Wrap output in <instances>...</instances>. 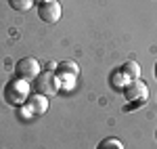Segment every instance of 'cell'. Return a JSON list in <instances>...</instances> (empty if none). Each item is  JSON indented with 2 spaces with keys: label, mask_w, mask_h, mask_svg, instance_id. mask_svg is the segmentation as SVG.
Returning a JSON list of instances; mask_svg holds the SVG:
<instances>
[{
  "label": "cell",
  "mask_w": 157,
  "mask_h": 149,
  "mask_svg": "<svg viewBox=\"0 0 157 149\" xmlns=\"http://www.w3.org/2000/svg\"><path fill=\"white\" fill-rule=\"evenodd\" d=\"M27 107L32 109V113H36V116H40V113H46V109H48V99L44 97V95H32L29 99H27Z\"/></svg>",
  "instance_id": "cell-6"
},
{
  "label": "cell",
  "mask_w": 157,
  "mask_h": 149,
  "mask_svg": "<svg viewBox=\"0 0 157 149\" xmlns=\"http://www.w3.org/2000/svg\"><path fill=\"white\" fill-rule=\"evenodd\" d=\"M121 72L124 76L128 78V80H138V76H140V67H138V63L136 61H126L121 65Z\"/></svg>",
  "instance_id": "cell-8"
},
{
  "label": "cell",
  "mask_w": 157,
  "mask_h": 149,
  "mask_svg": "<svg viewBox=\"0 0 157 149\" xmlns=\"http://www.w3.org/2000/svg\"><path fill=\"white\" fill-rule=\"evenodd\" d=\"M32 2L34 0H9V4H11L15 11H27L32 6Z\"/></svg>",
  "instance_id": "cell-11"
},
{
  "label": "cell",
  "mask_w": 157,
  "mask_h": 149,
  "mask_svg": "<svg viewBox=\"0 0 157 149\" xmlns=\"http://www.w3.org/2000/svg\"><path fill=\"white\" fill-rule=\"evenodd\" d=\"M124 97L130 101V103H136V101H147L149 97V88L143 80H130L126 86H124Z\"/></svg>",
  "instance_id": "cell-5"
},
{
  "label": "cell",
  "mask_w": 157,
  "mask_h": 149,
  "mask_svg": "<svg viewBox=\"0 0 157 149\" xmlns=\"http://www.w3.org/2000/svg\"><path fill=\"white\" fill-rule=\"evenodd\" d=\"M42 2H44V0H42Z\"/></svg>",
  "instance_id": "cell-14"
},
{
  "label": "cell",
  "mask_w": 157,
  "mask_h": 149,
  "mask_svg": "<svg viewBox=\"0 0 157 149\" xmlns=\"http://www.w3.org/2000/svg\"><path fill=\"white\" fill-rule=\"evenodd\" d=\"M38 17L48 25L57 23L61 19V4L55 2V0H44V2H40V6H38Z\"/></svg>",
  "instance_id": "cell-4"
},
{
  "label": "cell",
  "mask_w": 157,
  "mask_h": 149,
  "mask_svg": "<svg viewBox=\"0 0 157 149\" xmlns=\"http://www.w3.org/2000/svg\"><path fill=\"white\" fill-rule=\"evenodd\" d=\"M32 84H34V92L44 95V97H52L59 92V76L52 72H44V74H38Z\"/></svg>",
  "instance_id": "cell-2"
},
{
  "label": "cell",
  "mask_w": 157,
  "mask_h": 149,
  "mask_svg": "<svg viewBox=\"0 0 157 149\" xmlns=\"http://www.w3.org/2000/svg\"><path fill=\"white\" fill-rule=\"evenodd\" d=\"M15 74L19 80H25V82H34V78L40 74V65L34 57H23L19 59L17 65H15Z\"/></svg>",
  "instance_id": "cell-3"
},
{
  "label": "cell",
  "mask_w": 157,
  "mask_h": 149,
  "mask_svg": "<svg viewBox=\"0 0 157 149\" xmlns=\"http://www.w3.org/2000/svg\"><path fill=\"white\" fill-rule=\"evenodd\" d=\"M29 99V86H27V82L25 80H19V78H15V80H9L6 82V86H4V101L9 103V105H21L25 101Z\"/></svg>",
  "instance_id": "cell-1"
},
{
  "label": "cell",
  "mask_w": 157,
  "mask_h": 149,
  "mask_svg": "<svg viewBox=\"0 0 157 149\" xmlns=\"http://www.w3.org/2000/svg\"><path fill=\"white\" fill-rule=\"evenodd\" d=\"M155 78H157V63H155Z\"/></svg>",
  "instance_id": "cell-12"
},
{
  "label": "cell",
  "mask_w": 157,
  "mask_h": 149,
  "mask_svg": "<svg viewBox=\"0 0 157 149\" xmlns=\"http://www.w3.org/2000/svg\"><path fill=\"white\" fill-rule=\"evenodd\" d=\"M97 149H124V147H121V143L117 141V139L109 137V139H103V141L98 143Z\"/></svg>",
  "instance_id": "cell-10"
},
{
  "label": "cell",
  "mask_w": 157,
  "mask_h": 149,
  "mask_svg": "<svg viewBox=\"0 0 157 149\" xmlns=\"http://www.w3.org/2000/svg\"><path fill=\"white\" fill-rule=\"evenodd\" d=\"M155 139H157V132H155Z\"/></svg>",
  "instance_id": "cell-13"
},
{
  "label": "cell",
  "mask_w": 157,
  "mask_h": 149,
  "mask_svg": "<svg viewBox=\"0 0 157 149\" xmlns=\"http://www.w3.org/2000/svg\"><path fill=\"white\" fill-rule=\"evenodd\" d=\"M78 74H80V67L73 61H63L57 65V76H78Z\"/></svg>",
  "instance_id": "cell-7"
},
{
  "label": "cell",
  "mask_w": 157,
  "mask_h": 149,
  "mask_svg": "<svg viewBox=\"0 0 157 149\" xmlns=\"http://www.w3.org/2000/svg\"><path fill=\"white\" fill-rule=\"evenodd\" d=\"M128 82H130V80L124 76L121 69H115V72L111 74V78H109V84H111L113 88H117V90H124V86H126Z\"/></svg>",
  "instance_id": "cell-9"
}]
</instances>
